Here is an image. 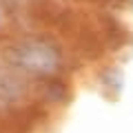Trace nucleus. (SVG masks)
Returning a JSON list of instances; mask_svg holds the SVG:
<instances>
[{"instance_id":"nucleus-1","label":"nucleus","mask_w":133,"mask_h":133,"mask_svg":"<svg viewBox=\"0 0 133 133\" xmlns=\"http://www.w3.org/2000/svg\"><path fill=\"white\" fill-rule=\"evenodd\" d=\"M11 60H14L20 69L31 71V73H40V76L53 73L58 69V64H60L58 51L49 42H42V40L20 42L18 47L11 49Z\"/></svg>"}]
</instances>
